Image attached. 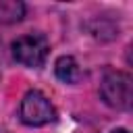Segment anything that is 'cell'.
Returning <instances> with one entry per match:
<instances>
[{
    "mask_svg": "<svg viewBox=\"0 0 133 133\" xmlns=\"http://www.w3.org/2000/svg\"><path fill=\"white\" fill-rule=\"evenodd\" d=\"M100 96L102 100L116 108V110H129L133 102V79L129 73L123 71H110L104 75L100 83Z\"/></svg>",
    "mask_w": 133,
    "mask_h": 133,
    "instance_id": "cell-1",
    "label": "cell"
},
{
    "mask_svg": "<svg viewBox=\"0 0 133 133\" xmlns=\"http://www.w3.org/2000/svg\"><path fill=\"white\" fill-rule=\"evenodd\" d=\"M48 52H50V44L44 33H27L12 42L15 60L25 66H31V69L42 66L48 58Z\"/></svg>",
    "mask_w": 133,
    "mask_h": 133,
    "instance_id": "cell-2",
    "label": "cell"
},
{
    "mask_svg": "<svg viewBox=\"0 0 133 133\" xmlns=\"http://www.w3.org/2000/svg\"><path fill=\"white\" fill-rule=\"evenodd\" d=\"M19 114H21V121L31 127H42L56 121V108L39 89H29L23 96Z\"/></svg>",
    "mask_w": 133,
    "mask_h": 133,
    "instance_id": "cell-3",
    "label": "cell"
},
{
    "mask_svg": "<svg viewBox=\"0 0 133 133\" xmlns=\"http://www.w3.org/2000/svg\"><path fill=\"white\" fill-rule=\"evenodd\" d=\"M54 73L62 83H77L81 79V69L73 56H60L54 62Z\"/></svg>",
    "mask_w": 133,
    "mask_h": 133,
    "instance_id": "cell-4",
    "label": "cell"
},
{
    "mask_svg": "<svg viewBox=\"0 0 133 133\" xmlns=\"http://www.w3.org/2000/svg\"><path fill=\"white\" fill-rule=\"evenodd\" d=\"M25 17V4L21 0H0V25L19 23Z\"/></svg>",
    "mask_w": 133,
    "mask_h": 133,
    "instance_id": "cell-5",
    "label": "cell"
},
{
    "mask_svg": "<svg viewBox=\"0 0 133 133\" xmlns=\"http://www.w3.org/2000/svg\"><path fill=\"white\" fill-rule=\"evenodd\" d=\"M110 133H127V129H114V131H110Z\"/></svg>",
    "mask_w": 133,
    "mask_h": 133,
    "instance_id": "cell-6",
    "label": "cell"
}]
</instances>
